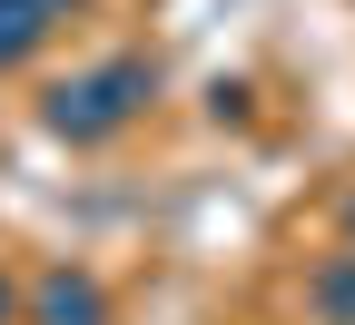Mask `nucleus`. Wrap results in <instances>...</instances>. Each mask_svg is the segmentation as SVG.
Instances as JSON below:
<instances>
[{"mask_svg":"<svg viewBox=\"0 0 355 325\" xmlns=\"http://www.w3.org/2000/svg\"><path fill=\"white\" fill-rule=\"evenodd\" d=\"M148 99H158V60L148 50H109V60H89V69L40 89V128L60 148H109L119 128H139Z\"/></svg>","mask_w":355,"mask_h":325,"instance_id":"nucleus-1","label":"nucleus"},{"mask_svg":"<svg viewBox=\"0 0 355 325\" xmlns=\"http://www.w3.org/2000/svg\"><path fill=\"white\" fill-rule=\"evenodd\" d=\"M30 325H109V286H99L89 266L60 256V266L30 286Z\"/></svg>","mask_w":355,"mask_h":325,"instance_id":"nucleus-2","label":"nucleus"},{"mask_svg":"<svg viewBox=\"0 0 355 325\" xmlns=\"http://www.w3.org/2000/svg\"><path fill=\"white\" fill-rule=\"evenodd\" d=\"M69 10H89V0H0V69H30Z\"/></svg>","mask_w":355,"mask_h":325,"instance_id":"nucleus-3","label":"nucleus"},{"mask_svg":"<svg viewBox=\"0 0 355 325\" xmlns=\"http://www.w3.org/2000/svg\"><path fill=\"white\" fill-rule=\"evenodd\" d=\"M306 315L316 325H355V247H336L316 276H306Z\"/></svg>","mask_w":355,"mask_h":325,"instance_id":"nucleus-4","label":"nucleus"},{"mask_svg":"<svg viewBox=\"0 0 355 325\" xmlns=\"http://www.w3.org/2000/svg\"><path fill=\"white\" fill-rule=\"evenodd\" d=\"M20 315H30V296L10 286V276H0V325H20Z\"/></svg>","mask_w":355,"mask_h":325,"instance_id":"nucleus-5","label":"nucleus"},{"mask_svg":"<svg viewBox=\"0 0 355 325\" xmlns=\"http://www.w3.org/2000/svg\"><path fill=\"white\" fill-rule=\"evenodd\" d=\"M345 247H355V197H345Z\"/></svg>","mask_w":355,"mask_h":325,"instance_id":"nucleus-6","label":"nucleus"}]
</instances>
